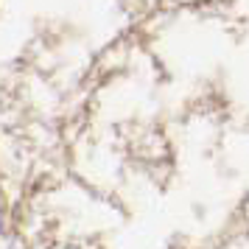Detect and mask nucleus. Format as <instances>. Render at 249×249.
<instances>
[]
</instances>
